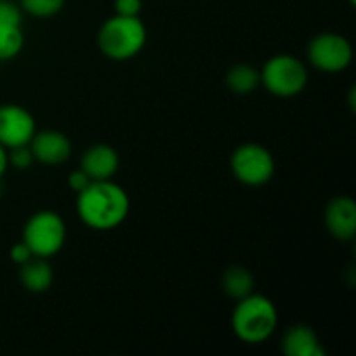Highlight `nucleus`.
<instances>
[{
	"label": "nucleus",
	"instance_id": "1",
	"mask_svg": "<svg viewBox=\"0 0 356 356\" xmlns=\"http://www.w3.org/2000/svg\"><path fill=\"white\" fill-rule=\"evenodd\" d=\"M76 195V212L89 228L108 232L120 226L127 218L131 207L127 193L111 179L92 181Z\"/></svg>",
	"mask_w": 356,
	"mask_h": 356
},
{
	"label": "nucleus",
	"instance_id": "2",
	"mask_svg": "<svg viewBox=\"0 0 356 356\" xmlns=\"http://www.w3.org/2000/svg\"><path fill=\"white\" fill-rule=\"evenodd\" d=\"M278 323V312L266 296L249 294L238 299L232 315L235 336L245 344H261L270 339Z\"/></svg>",
	"mask_w": 356,
	"mask_h": 356
},
{
	"label": "nucleus",
	"instance_id": "3",
	"mask_svg": "<svg viewBox=\"0 0 356 356\" xmlns=\"http://www.w3.org/2000/svg\"><path fill=\"white\" fill-rule=\"evenodd\" d=\"M146 44V26L139 16L115 14L97 33V45L106 58L125 61L141 52Z\"/></svg>",
	"mask_w": 356,
	"mask_h": 356
},
{
	"label": "nucleus",
	"instance_id": "4",
	"mask_svg": "<svg viewBox=\"0 0 356 356\" xmlns=\"http://www.w3.org/2000/svg\"><path fill=\"white\" fill-rule=\"evenodd\" d=\"M261 83L278 97H294L308 83V70L298 58L289 54L273 56L261 70Z\"/></svg>",
	"mask_w": 356,
	"mask_h": 356
},
{
	"label": "nucleus",
	"instance_id": "5",
	"mask_svg": "<svg viewBox=\"0 0 356 356\" xmlns=\"http://www.w3.org/2000/svg\"><path fill=\"white\" fill-rule=\"evenodd\" d=\"M66 240V225L61 216L52 211H40L31 216L23 229V242L30 247L33 256H56Z\"/></svg>",
	"mask_w": 356,
	"mask_h": 356
},
{
	"label": "nucleus",
	"instance_id": "6",
	"mask_svg": "<svg viewBox=\"0 0 356 356\" xmlns=\"http://www.w3.org/2000/svg\"><path fill=\"white\" fill-rule=\"evenodd\" d=\"M232 170L240 183L247 186H263L273 177L275 159L264 146L247 143L233 152Z\"/></svg>",
	"mask_w": 356,
	"mask_h": 356
},
{
	"label": "nucleus",
	"instance_id": "7",
	"mask_svg": "<svg viewBox=\"0 0 356 356\" xmlns=\"http://www.w3.org/2000/svg\"><path fill=\"white\" fill-rule=\"evenodd\" d=\"M308 59L320 72L339 73L351 65L353 47L343 35L320 33L309 42Z\"/></svg>",
	"mask_w": 356,
	"mask_h": 356
},
{
	"label": "nucleus",
	"instance_id": "8",
	"mask_svg": "<svg viewBox=\"0 0 356 356\" xmlns=\"http://www.w3.org/2000/svg\"><path fill=\"white\" fill-rule=\"evenodd\" d=\"M37 132L35 118L19 104L0 106V145L6 149L30 145Z\"/></svg>",
	"mask_w": 356,
	"mask_h": 356
},
{
	"label": "nucleus",
	"instance_id": "9",
	"mask_svg": "<svg viewBox=\"0 0 356 356\" xmlns=\"http://www.w3.org/2000/svg\"><path fill=\"white\" fill-rule=\"evenodd\" d=\"M30 148L35 160L44 165H61L72 155V143L59 131L35 132Z\"/></svg>",
	"mask_w": 356,
	"mask_h": 356
},
{
	"label": "nucleus",
	"instance_id": "10",
	"mask_svg": "<svg viewBox=\"0 0 356 356\" xmlns=\"http://www.w3.org/2000/svg\"><path fill=\"white\" fill-rule=\"evenodd\" d=\"M325 226L337 240H351L356 235V204L350 197H337L327 205Z\"/></svg>",
	"mask_w": 356,
	"mask_h": 356
},
{
	"label": "nucleus",
	"instance_id": "11",
	"mask_svg": "<svg viewBox=\"0 0 356 356\" xmlns=\"http://www.w3.org/2000/svg\"><path fill=\"white\" fill-rule=\"evenodd\" d=\"M120 165L118 153L108 145H94L83 153L80 169L90 177V181H106L115 176Z\"/></svg>",
	"mask_w": 356,
	"mask_h": 356
},
{
	"label": "nucleus",
	"instance_id": "12",
	"mask_svg": "<svg viewBox=\"0 0 356 356\" xmlns=\"http://www.w3.org/2000/svg\"><path fill=\"white\" fill-rule=\"evenodd\" d=\"M282 351L287 356H325L320 348L318 336L308 325H296L285 332Z\"/></svg>",
	"mask_w": 356,
	"mask_h": 356
},
{
	"label": "nucleus",
	"instance_id": "13",
	"mask_svg": "<svg viewBox=\"0 0 356 356\" xmlns=\"http://www.w3.org/2000/svg\"><path fill=\"white\" fill-rule=\"evenodd\" d=\"M19 280L26 291L40 294V292L49 291L54 280L52 266L44 259V257L33 256L26 263L21 264Z\"/></svg>",
	"mask_w": 356,
	"mask_h": 356
},
{
	"label": "nucleus",
	"instance_id": "14",
	"mask_svg": "<svg viewBox=\"0 0 356 356\" xmlns=\"http://www.w3.org/2000/svg\"><path fill=\"white\" fill-rule=\"evenodd\" d=\"M261 83V73L250 65H236L226 73V86L232 92L250 94L257 89Z\"/></svg>",
	"mask_w": 356,
	"mask_h": 356
},
{
	"label": "nucleus",
	"instance_id": "15",
	"mask_svg": "<svg viewBox=\"0 0 356 356\" xmlns=\"http://www.w3.org/2000/svg\"><path fill=\"white\" fill-rule=\"evenodd\" d=\"M252 289L254 278L245 268L233 266L222 275V291L226 292V296L236 299V301L252 294Z\"/></svg>",
	"mask_w": 356,
	"mask_h": 356
},
{
	"label": "nucleus",
	"instance_id": "16",
	"mask_svg": "<svg viewBox=\"0 0 356 356\" xmlns=\"http://www.w3.org/2000/svg\"><path fill=\"white\" fill-rule=\"evenodd\" d=\"M24 37L21 26H3L0 24V61L13 59L23 51Z\"/></svg>",
	"mask_w": 356,
	"mask_h": 356
},
{
	"label": "nucleus",
	"instance_id": "17",
	"mask_svg": "<svg viewBox=\"0 0 356 356\" xmlns=\"http://www.w3.org/2000/svg\"><path fill=\"white\" fill-rule=\"evenodd\" d=\"M21 9L35 17L56 16L65 7V0H19Z\"/></svg>",
	"mask_w": 356,
	"mask_h": 356
},
{
	"label": "nucleus",
	"instance_id": "18",
	"mask_svg": "<svg viewBox=\"0 0 356 356\" xmlns=\"http://www.w3.org/2000/svg\"><path fill=\"white\" fill-rule=\"evenodd\" d=\"M21 6L14 3L13 0H0V24L3 26H21L23 13Z\"/></svg>",
	"mask_w": 356,
	"mask_h": 356
},
{
	"label": "nucleus",
	"instance_id": "19",
	"mask_svg": "<svg viewBox=\"0 0 356 356\" xmlns=\"http://www.w3.org/2000/svg\"><path fill=\"white\" fill-rule=\"evenodd\" d=\"M7 156H9L10 165H14L16 169H28V167H30L35 160L30 145L10 148L9 153H7Z\"/></svg>",
	"mask_w": 356,
	"mask_h": 356
},
{
	"label": "nucleus",
	"instance_id": "20",
	"mask_svg": "<svg viewBox=\"0 0 356 356\" xmlns=\"http://www.w3.org/2000/svg\"><path fill=\"white\" fill-rule=\"evenodd\" d=\"M141 7V0H115V13L120 16H139Z\"/></svg>",
	"mask_w": 356,
	"mask_h": 356
},
{
	"label": "nucleus",
	"instance_id": "21",
	"mask_svg": "<svg viewBox=\"0 0 356 356\" xmlns=\"http://www.w3.org/2000/svg\"><path fill=\"white\" fill-rule=\"evenodd\" d=\"M90 183H92V181H90V177L87 176V174L83 172L82 169L73 170V172L70 174L68 184H70V188H72L73 191H76V193H80L82 190H86V188L89 186Z\"/></svg>",
	"mask_w": 356,
	"mask_h": 356
},
{
	"label": "nucleus",
	"instance_id": "22",
	"mask_svg": "<svg viewBox=\"0 0 356 356\" xmlns=\"http://www.w3.org/2000/svg\"><path fill=\"white\" fill-rule=\"evenodd\" d=\"M31 257H33V252H31L30 247L24 242L16 243V245H13V249H10V259L16 264H19V266L26 263L28 259H31Z\"/></svg>",
	"mask_w": 356,
	"mask_h": 356
},
{
	"label": "nucleus",
	"instance_id": "23",
	"mask_svg": "<svg viewBox=\"0 0 356 356\" xmlns=\"http://www.w3.org/2000/svg\"><path fill=\"white\" fill-rule=\"evenodd\" d=\"M7 165H9V156H7V149L0 145V177L6 172Z\"/></svg>",
	"mask_w": 356,
	"mask_h": 356
},
{
	"label": "nucleus",
	"instance_id": "24",
	"mask_svg": "<svg viewBox=\"0 0 356 356\" xmlns=\"http://www.w3.org/2000/svg\"><path fill=\"white\" fill-rule=\"evenodd\" d=\"M350 2H351V3H353V6H355V2H356V0H350Z\"/></svg>",
	"mask_w": 356,
	"mask_h": 356
}]
</instances>
